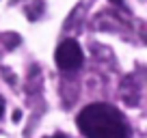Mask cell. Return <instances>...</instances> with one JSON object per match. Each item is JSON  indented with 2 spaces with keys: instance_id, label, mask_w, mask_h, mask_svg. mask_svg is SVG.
Here are the masks:
<instances>
[{
  "instance_id": "cell-1",
  "label": "cell",
  "mask_w": 147,
  "mask_h": 138,
  "mask_svg": "<svg viewBox=\"0 0 147 138\" xmlns=\"http://www.w3.org/2000/svg\"><path fill=\"white\" fill-rule=\"evenodd\" d=\"M76 123L87 138H130L125 117L115 106L104 101L84 106Z\"/></svg>"
},
{
  "instance_id": "cell-2",
  "label": "cell",
  "mask_w": 147,
  "mask_h": 138,
  "mask_svg": "<svg viewBox=\"0 0 147 138\" xmlns=\"http://www.w3.org/2000/svg\"><path fill=\"white\" fill-rule=\"evenodd\" d=\"M54 60H56L61 71H74V69H78L80 65H82V60H84L80 43L74 41V39L61 41L59 48H56V52H54Z\"/></svg>"
},
{
  "instance_id": "cell-3",
  "label": "cell",
  "mask_w": 147,
  "mask_h": 138,
  "mask_svg": "<svg viewBox=\"0 0 147 138\" xmlns=\"http://www.w3.org/2000/svg\"><path fill=\"white\" fill-rule=\"evenodd\" d=\"M2 112H5V99L0 97V117H2Z\"/></svg>"
}]
</instances>
